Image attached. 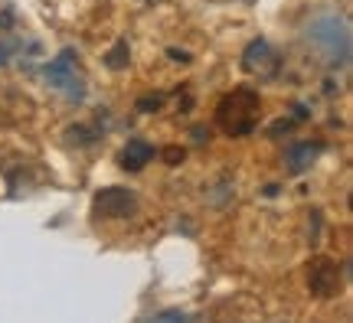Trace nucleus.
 <instances>
[{
	"mask_svg": "<svg viewBox=\"0 0 353 323\" xmlns=\"http://www.w3.org/2000/svg\"><path fill=\"white\" fill-rule=\"evenodd\" d=\"M307 43L317 50V56L327 65L350 63V23L337 13H321L307 23Z\"/></svg>",
	"mask_w": 353,
	"mask_h": 323,
	"instance_id": "f257e3e1",
	"label": "nucleus"
},
{
	"mask_svg": "<svg viewBox=\"0 0 353 323\" xmlns=\"http://www.w3.org/2000/svg\"><path fill=\"white\" fill-rule=\"evenodd\" d=\"M249 95V88H239V92H232L223 105H219V125L226 134H249L255 127V118H259V95L255 98L245 101Z\"/></svg>",
	"mask_w": 353,
	"mask_h": 323,
	"instance_id": "f03ea898",
	"label": "nucleus"
},
{
	"mask_svg": "<svg viewBox=\"0 0 353 323\" xmlns=\"http://www.w3.org/2000/svg\"><path fill=\"white\" fill-rule=\"evenodd\" d=\"M46 79H50V85H56L63 95H69V98H82V95H85V79L79 72L72 52H63L59 59H52V63L46 65Z\"/></svg>",
	"mask_w": 353,
	"mask_h": 323,
	"instance_id": "7ed1b4c3",
	"label": "nucleus"
},
{
	"mask_svg": "<svg viewBox=\"0 0 353 323\" xmlns=\"http://www.w3.org/2000/svg\"><path fill=\"white\" fill-rule=\"evenodd\" d=\"M242 69L255 75V79H272L281 69V59H278V52L272 50L268 39H252L245 46V52H242Z\"/></svg>",
	"mask_w": 353,
	"mask_h": 323,
	"instance_id": "20e7f679",
	"label": "nucleus"
},
{
	"mask_svg": "<svg viewBox=\"0 0 353 323\" xmlns=\"http://www.w3.org/2000/svg\"><path fill=\"white\" fill-rule=\"evenodd\" d=\"M134 209H138V199L125 187H108L95 196V212L105 216V219H125V216H131Z\"/></svg>",
	"mask_w": 353,
	"mask_h": 323,
	"instance_id": "39448f33",
	"label": "nucleus"
},
{
	"mask_svg": "<svg viewBox=\"0 0 353 323\" xmlns=\"http://www.w3.org/2000/svg\"><path fill=\"white\" fill-rule=\"evenodd\" d=\"M307 281H311V291H314L317 298H330V294H337V284H341V278H337V264L327 258H321L311 264V274H307Z\"/></svg>",
	"mask_w": 353,
	"mask_h": 323,
	"instance_id": "423d86ee",
	"label": "nucleus"
},
{
	"mask_svg": "<svg viewBox=\"0 0 353 323\" xmlns=\"http://www.w3.org/2000/svg\"><path fill=\"white\" fill-rule=\"evenodd\" d=\"M151 157H154V147L148 140H131V144L121 150V167H125V170H141Z\"/></svg>",
	"mask_w": 353,
	"mask_h": 323,
	"instance_id": "0eeeda50",
	"label": "nucleus"
},
{
	"mask_svg": "<svg viewBox=\"0 0 353 323\" xmlns=\"http://www.w3.org/2000/svg\"><path fill=\"white\" fill-rule=\"evenodd\" d=\"M321 147H311V144H301V147H291L288 150V163H291V170H294V174H301L304 167H307V163L314 160V154Z\"/></svg>",
	"mask_w": 353,
	"mask_h": 323,
	"instance_id": "6e6552de",
	"label": "nucleus"
},
{
	"mask_svg": "<svg viewBox=\"0 0 353 323\" xmlns=\"http://www.w3.org/2000/svg\"><path fill=\"white\" fill-rule=\"evenodd\" d=\"M125 56H128V43H118L112 50V56H108V65H112V69H121V65L128 63Z\"/></svg>",
	"mask_w": 353,
	"mask_h": 323,
	"instance_id": "1a4fd4ad",
	"label": "nucleus"
},
{
	"mask_svg": "<svg viewBox=\"0 0 353 323\" xmlns=\"http://www.w3.org/2000/svg\"><path fill=\"white\" fill-rule=\"evenodd\" d=\"M164 157H167V160H170V167H174V163H176V160H183V150H176V147H170V150H167V154H164Z\"/></svg>",
	"mask_w": 353,
	"mask_h": 323,
	"instance_id": "9d476101",
	"label": "nucleus"
}]
</instances>
